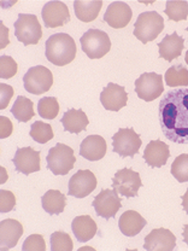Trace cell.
Wrapping results in <instances>:
<instances>
[{
  "label": "cell",
  "instance_id": "6da1fadb",
  "mask_svg": "<svg viewBox=\"0 0 188 251\" xmlns=\"http://www.w3.org/2000/svg\"><path fill=\"white\" fill-rule=\"evenodd\" d=\"M158 112L164 137L180 145L188 144V88H176L164 94Z\"/></svg>",
  "mask_w": 188,
  "mask_h": 251
},
{
  "label": "cell",
  "instance_id": "7a4b0ae2",
  "mask_svg": "<svg viewBox=\"0 0 188 251\" xmlns=\"http://www.w3.org/2000/svg\"><path fill=\"white\" fill-rule=\"evenodd\" d=\"M75 57H76V44L69 34L57 33L47 39L46 58L52 64L64 67L74 61Z\"/></svg>",
  "mask_w": 188,
  "mask_h": 251
},
{
  "label": "cell",
  "instance_id": "3957f363",
  "mask_svg": "<svg viewBox=\"0 0 188 251\" xmlns=\"http://www.w3.org/2000/svg\"><path fill=\"white\" fill-rule=\"evenodd\" d=\"M164 29V20L157 11H146L139 15L134 25V36L142 44L153 41Z\"/></svg>",
  "mask_w": 188,
  "mask_h": 251
},
{
  "label": "cell",
  "instance_id": "277c9868",
  "mask_svg": "<svg viewBox=\"0 0 188 251\" xmlns=\"http://www.w3.org/2000/svg\"><path fill=\"white\" fill-rule=\"evenodd\" d=\"M82 51L88 58L99 59L109 53L111 49V40L105 31L91 28L80 39Z\"/></svg>",
  "mask_w": 188,
  "mask_h": 251
},
{
  "label": "cell",
  "instance_id": "5b68a950",
  "mask_svg": "<svg viewBox=\"0 0 188 251\" xmlns=\"http://www.w3.org/2000/svg\"><path fill=\"white\" fill-rule=\"evenodd\" d=\"M46 161L47 168L54 175H67L74 168L76 157L70 146L58 143L54 148L49 149Z\"/></svg>",
  "mask_w": 188,
  "mask_h": 251
},
{
  "label": "cell",
  "instance_id": "8992f818",
  "mask_svg": "<svg viewBox=\"0 0 188 251\" xmlns=\"http://www.w3.org/2000/svg\"><path fill=\"white\" fill-rule=\"evenodd\" d=\"M15 35L23 45H36L43 36L38 17L30 14H20L15 22Z\"/></svg>",
  "mask_w": 188,
  "mask_h": 251
},
{
  "label": "cell",
  "instance_id": "52a82bcc",
  "mask_svg": "<svg viewBox=\"0 0 188 251\" xmlns=\"http://www.w3.org/2000/svg\"><path fill=\"white\" fill-rule=\"evenodd\" d=\"M23 83L27 92L40 96L48 92L53 85V75L51 70L44 65H36L30 68L23 76Z\"/></svg>",
  "mask_w": 188,
  "mask_h": 251
},
{
  "label": "cell",
  "instance_id": "ba28073f",
  "mask_svg": "<svg viewBox=\"0 0 188 251\" xmlns=\"http://www.w3.org/2000/svg\"><path fill=\"white\" fill-rule=\"evenodd\" d=\"M141 144L140 135L133 128H121L112 135V150L115 153L123 157H134L139 152Z\"/></svg>",
  "mask_w": 188,
  "mask_h": 251
},
{
  "label": "cell",
  "instance_id": "9c48e42d",
  "mask_svg": "<svg viewBox=\"0 0 188 251\" xmlns=\"http://www.w3.org/2000/svg\"><path fill=\"white\" fill-rule=\"evenodd\" d=\"M142 186L140 174L130 168H123L116 172L112 179V188L123 197H138L140 187Z\"/></svg>",
  "mask_w": 188,
  "mask_h": 251
},
{
  "label": "cell",
  "instance_id": "30bf717a",
  "mask_svg": "<svg viewBox=\"0 0 188 251\" xmlns=\"http://www.w3.org/2000/svg\"><path fill=\"white\" fill-rule=\"evenodd\" d=\"M163 91V76L157 73H143L135 81V92L145 101L156 100Z\"/></svg>",
  "mask_w": 188,
  "mask_h": 251
},
{
  "label": "cell",
  "instance_id": "8fae6325",
  "mask_svg": "<svg viewBox=\"0 0 188 251\" xmlns=\"http://www.w3.org/2000/svg\"><path fill=\"white\" fill-rule=\"evenodd\" d=\"M92 205L96 215L105 220H110L114 219L118 213L122 206V201L116 191L106 188L95 196Z\"/></svg>",
  "mask_w": 188,
  "mask_h": 251
},
{
  "label": "cell",
  "instance_id": "7c38bea8",
  "mask_svg": "<svg viewBox=\"0 0 188 251\" xmlns=\"http://www.w3.org/2000/svg\"><path fill=\"white\" fill-rule=\"evenodd\" d=\"M15 169L21 174L29 175L40 171V151H35L30 146L18 148L12 158Z\"/></svg>",
  "mask_w": 188,
  "mask_h": 251
},
{
  "label": "cell",
  "instance_id": "4fadbf2b",
  "mask_svg": "<svg viewBox=\"0 0 188 251\" xmlns=\"http://www.w3.org/2000/svg\"><path fill=\"white\" fill-rule=\"evenodd\" d=\"M96 177L92 172L86 169V171H78L76 174L72 175L69 180V192L68 195L76 198H85L90 196L95 190Z\"/></svg>",
  "mask_w": 188,
  "mask_h": 251
},
{
  "label": "cell",
  "instance_id": "5bb4252c",
  "mask_svg": "<svg viewBox=\"0 0 188 251\" xmlns=\"http://www.w3.org/2000/svg\"><path fill=\"white\" fill-rule=\"evenodd\" d=\"M46 28H58L70 21V12L63 1H48L41 10Z\"/></svg>",
  "mask_w": 188,
  "mask_h": 251
},
{
  "label": "cell",
  "instance_id": "9a60e30c",
  "mask_svg": "<svg viewBox=\"0 0 188 251\" xmlns=\"http://www.w3.org/2000/svg\"><path fill=\"white\" fill-rule=\"evenodd\" d=\"M143 242V249L147 251H172L176 247V237L166 228L152 229Z\"/></svg>",
  "mask_w": 188,
  "mask_h": 251
},
{
  "label": "cell",
  "instance_id": "2e32d148",
  "mask_svg": "<svg viewBox=\"0 0 188 251\" xmlns=\"http://www.w3.org/2000/svg\"><path fill=\"white\" fill-rule=\"evenodd\" d=\"M133 11L128 4L123 1H114L109 5L104 15V22L111 28L121 29L127 27L132 20Z\"/></svg>",
  "mask_w": 188,
  "mask_h": 251
},
{
  "label": "cell",
  "instance_id": "e0dca14e",
  "mask_svg": "<svg viewBox=\"0 0 188 251\" xmlns=\"http://www.w3.org/2000/svg\"><path fill=\"white\" fill-rule=\"evenodd\" d=\"M128 94L123 86L110 82L100 93V103L109 111H119L127 105Z\"/></svg>",
  "mask_w": 188,
  "mask_h": 251
},
{
  "label": "cell",
  "instance_id": "ac0fdd59",
  "mask_svg": "<svg viewBox=\"0 0 188 251\" xmlns=\"http://www.w3.org/2000/svg\"><path fill=\"white\" fill-rule=\"evenodd\" d=\"M142 157L146 164H148L151 168H161V167L165 166L166 161L170 157L169 145L161 140L150 141L143 151Z\"/></svg>",
  "mask_w": 188,
  "mask_h": 251
},
{
  "label": "cell",
  "instance_id": "d6986e66",
  "mask_svg": "<svg viewBox=\"0 0 188 251\" xmlns=\"http://www.w3.org/2000/svg\"><path fill=\"white\" fill-rule=\"evenodd\" d=\"M23 234V226L14 219L2 220L0 222V245L1 250H9L17 245Z\"/></svg>",
  "mask_w": 188,
  "mask_h": 251
},
{
  "label": "cell",
  "instance_id": "ffe728a7",
  "mask_svg": "<svg viewBox=\"0 0 188 251\" xmlns=\"http://www.w3.org/2000/svg\"><path fill=\"white\" fill-rule=\"evenodd\" d=\"M108 145L100 135H88L80 145V155L87 161H100L106 155Z\"/></svg>",
  "mask_w": 188,
  "mask_h": 251
},
{
  "label": "cell",
  "instance_id": "44dd1931",
  "mask_svg": "<svg viewBox=\"0 0 188 251\" xmlns=\"http://www.w3.org/2000/svg\"><path fill=\"white\" fill-rule=\"evenodd\" d=\"M158 47L161 58H164L166 62H171L181 56L182 50L185 49V39L174 31L171 35L164 36L163 40L158 44Z\"/></svg>",
  "mask_w": 188,
  "mask_h": 251
},
{
  "label": "cell",
  "instance_id": "7402d4cb",
  "mask_svg": "<svg viewBox=\"0 0 188 251\" xmlns=\"http://www.w3.org/2000/svg\"><path fill=\"white\" fill-rule=\"evenodd\" d=\"M146 220L135 210H127L119 218L118 227L125 237H135L145 228Z\"/></svg>",
  "mask_w": 188,
  "mask_h": 251
},
{
  "label": "cell",
  "instance_id": "603a6c76",
  "mask_svg": "<svg viewBox=\"0 0 188 251\" xmlns=\"http://www.w3.org/2000/svg\"><path fill=\"white\" fill-rule=\"evenodd\" d=\"M65 132L78 134L82 130L87 129V126L90 124L87 115L83 112L82 109H69L64 112L61 120Z\"/></svg>",
  "mask_w": 188,
  "mask_h": 251
},
{
  "label": "cell",
  "instance_id": "cb8c5ba5",
  "mask_svg": "<svg viewBox=\"0 0 188 251\" xmlns=\"http://www.w3.org/2000/svg\"><path fill=\"white\" fill-rule=\"evenodd\" d=\"M71 229L77 242L86 243L91 240L98 232L95 221L90 215L76 216L71 222Z\"/></svg>",
  "mask_w": 188,
  "mask_h": 251
},
{
  "label": "cell",
  "instance_id": "d4e9b609",
  "mask_svg": "<svg viewBox=\"0 0 188 251\" xmlns=\"http://www.w3.org/2000/svg\"><path fill=\"white\" fill-rule=\"evenodd\" d=\"M44 210L49 215H59L67 205V197L58 190H48L41 197Z\"/></svg>",
  "mask_w": 188,
  "mask_h": 251
},
{
  "label": "cell",
  "instance_id": "484cf974",
  "mask_svg": "<svg viewBox=\"0 0 188 251\" xmlns=\"http://www.w3.org/2000/svg\"><path fill=\"white\" fill-rule=\"evenodd\" d=\"M103 1L100 0H93V1H81V0H75L74 9L75 15L81 22H92L98 17L100 12Z\"/></svg>",
  "mask_w": 188,
  "mask_h": 251
},
{
  "label": "cell",
  "instance_id": "4316f807",
  "mask_svg": "<svg viewBox=\"0 0 188 251\" xmlns=\"http://www.w3.org/2000/svg\"><path fill=\"white\" fill-rule=\"evenodd\" d=\"M11 114L18 122H28L35 115L34 111V103L30 99L23 96H18L16 98L14 106L11 108Z\"/></svg>",
  "mask_w": 188,
  "mask_h": 251
},
{
  "label": "cell",
  "instance_id": "83f0119b",
  "mask_svg": "<svg viewBox=\"0 0 188 251\" xmlns=\"http://www.w3.org/2000/svg\"><path fill=\"white\" fill-rule=\"evenodd\" d=\"M165 83L169 87H179V86H188V69L184 64H174L169 68L164 75Z\"/></svg>",
  "mask_w": 188,
  "mask_h": 251
},
{
  "label": "cell",
  "instance_id": "f1b7e54d",
  "mask_svg": "<svg viewBox=\"0 0 188 251\" xmlns=\"http://www.w3.org/2000/svg\"><path fill=\"white\" fill-rule=\"evenodd\" d=\"M29 135L31 137V139L35 140L39 144L48 143L54 137L51 125L45 124L43 121H35L30 126Z\"/></svg>",
  "mask_w": 188,
  "mask_h": 251
},
{
  "label": "cell",
  "instance_id": "f546056e",
  "mask_svg": "<svg viewBox=\"0 0 188 251\" xmlns=\"http://www.w3.org/2000/svg\"><path fill=\"white\" fill-rule=\"evenodd\" d=\"M39 116L45 120H54L59 112V103L54 97H44L38 103Z\"/></svg>",
  "mask_w": 188,
  "mask_h": 251
},
{
  "label": "cell",
  "instance_id": "4dcf8cb0",
  "mask_svg": "<svg viewBox=\"0 0 188 251\" xmlns=\"http://www.w3.org/2000/svg\"><path fill=\"white\" fill-rule=\"evenodd\" d=\"M165 15L168 16L169 20L174 22L187 20L188 16V2L187 1H166Z\"/></svg>",
  "mask_w": 188,
  "mask_h": 251
},
{
  "label": "cell",
  "instance_id": "1f68e13d",
  "mask_svg": "<svg viewBox=\"0 0 188 251\" xmlns=\"http://www.w3.org/2000/svg\"><path fill=\"white\" fill-rule=\"evenodd\" d=\"M171 174L179 182H188V153H182L171 164Z\"/></svg>",
  "mask_w": 188,
  "mask_h": 251
},
{
  "label": "cell",
  "instance_id": "d6a6232c",
  "mask_svg": "<svg viewBox=\"0 0 188 251\" xmlns=\"http://www.w3.org/2000/svg\"><path fill=\"white\" fill-rule=\"evenodd\" d=\"M72 249H74V244L69 234L61 231L51 234L52 251H71Z\"/></svg>",
  "mask_w": 188,
  "mask_h": 251
},
{
  "label": "cell",
  "instance_id": "836d02e7",
  "mask_svg": "<svg viewBox=\"0 0 188 251\" xmlns=\"http://www.w3.org/2000/svg\"><path fill=\"white\" fill-rule=\"evenodd\" d=\"M18 65L10 56L0 57V78H11L17 74Z\"/></svg>",
  "mask_w": 188,
  "mask_h": 251
},
{
  "label": "cell",
  "instance_id": "e575fe53",
  "mask_svg": "<svg viewBox=\"0 0 188 251\" xmlns=\"http://www.w3.org/2000/svg\"><path fill=\"white\" fill-rule=\"evenodd\" d=\"M23 251H45L46 244L45 239L41 234H31L25 238L22 245Z\"/></svg>",
  "mask_w": 188,
  "mask_h": 251
},
{
  "label": "cell",
  "instance_id": "d590c367",
  "mask_svg": "<svg viewBox=\"0 0 188 251\" xmlns=\"http://www.w3.org/2000/svg\"><path fill=\"white\" fill-rule=\"evenodd\" d=\"M16 205V197L11 191L1 190L0 191V213H10L14 210Z\"/></svg>",
  "mask_w": 188,
  "mask_h": 251
},
{
  "label": "cell",
  "instance_id": "8d00e7d4",
  "mask_svg": "<svg viewBox=\"0 0 188 251\" xmlns=\"http://www.w3.org/2000/svg\"><path fill=\"white\" fill-rule=\"evenodd\" d=\"M0 91H1V101H0V109L4 110L9 105L10 100H11V97L14 96V90L10 85H5L1 83L0 85Z\"/></svg>",
  "mask_w": 188,
  "mask_h": 251
},
{
  "label": "cell",
  "instance_id": "74e56055",
  "mask_svg": "<svg viewBox=\"0 0 188 251\" xmlns=\"http://www.w3.org/2000/svg\"><path fill=\"white\" fill-rule=\"evenodd\" d=\"M12 133V122L10 121L7 117L0 116V138L5 139V138L10 137Z\"/></svg>",
  "mask_w": 188,
  "mask_h": 251
},
{
  "label": "cell",
  "instance_id": "f35d334b",
  "mask_svg": "<svg viewBox=\"0 0 188 251\" xmlns=\"http://www.w3.org/2000/svg\"><path fill=\"white\" fill-rule=\"evenodd\" d=\"M182 208H184L185 213L188 214V190L186 191V193L182 196Z\"/></svg>",
  "mask_w": 188,
  "mask_h": 251
},
{
  "label": "cell",
  "instance_id": "ab89813d",
  "mask_svg": "<svg viewBox=\"0 0 188 251\" xmlns=\"http://www.w3.org/2000/svg\"><path fill=\"white\" fill-rule=\"evenodd\" d=\"M182 238H184V242L186 243L188 247V224L184 226V232H182Z\"/></svg>",
  "mask_w": 188,
  "mask_h": 251
},
{
  "label": "cell",
  "instance_id": "60d3db41",
  "mask_svg": "<svg viewBox=\"0 0 188 251\" xmlns=\"http://www.w3.org/2000/svg\"><path fill=\"white\" fill-rule=\"evenodd\" d=\"M185 61H186V63L188 64V50H187V52H186V56H185Z\"/></svg>",
  "mask_w": 188,
  "mask_h": 251
},
{
  "label": "cell",
  "instance_id": "b9f144b4",
  "mask_svg": "<svg viewBox=\"0 0 188 251\" xmlns=\"http://www.w3.org/2000/svg\"><path fill=\"white\" fill-rule=\"evenodd\" d=\"M187 31H188V27H187Z\"/></svg>",
  "mask_w": 188,
  "mask_h": 251
}]
</instances>
